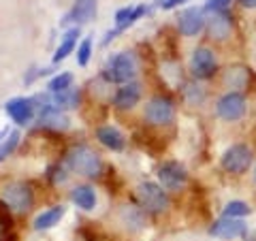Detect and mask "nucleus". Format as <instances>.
Here are the masks:
<instances>
[{
	"label": "nucleus",
	"mask_w": 256,
	"mask_h": 241,
	"mask_svg": "<svg viewBox=\"0 0 256 241\" xmlns=\"http://www.w3.org/2000/svg\"><path fill=\"white\" fill-rule=\"evenodd\" d=\"M18 143H20V132L18 130H11L9 136H6V139L0 143V162H2L6 156L13 154L15 148H18Z\"/></svg>",
	"instance_id": "nucleus-26"
},
{
	"label": "nucleus",
	"mask_w": 256,
	"mask_h": 241,
	"mask_svg": "<svg viewBox=\"0 0 256 241\" xmlns=\"http://www.w3.org/2000/svg\"><path fill=\"white\" fill-rule=\"evenodd\" d=\"M210 34H212V38H216V41H224V38L230 36V18L226 15V11L212 15Z\"/></svg>",
	"instance_id": "nucleus-21"
},
{
	"label": "nucleus",
	"mask_w": 256,
	"mask_h": 241,
	"mask_svg": "<svg viewBox=\"0 0 256 241\" xmlns=\"http://www.w3.org/2000/svg\"><path fill=\"white\" fill-rule=\"evenodd\" d=\"M173 116H175V107L169 98H164V96H154V98H150V102L146 105V111H143V118L154 126L169 124L173 120Z\"/></svg>",
	"instance_id": "nucleus-8"
},
{
	"label": "nucleus",
	"mask_w": 256,
	"mask_h": 241,
	"mask_svg": "<svg viewBox=\"0 0 256 241\" xmlns=\"http://www.w3.org/2000/svg\"><path fill=\"white\" fill-rule=\"evenodd\" d=\"M228 4H230V0H207L205 6H203V11L212 13V15H216V13H224Z\"/></svg>",
	"instance_id": "nucleus-28"
},
{
	"label": "nucleus",
	"mask_w": 256,
	"mask_h": 241,
	"mask_svg": "<svg viewBox=\"0 0 256 241\" xmlns=\"http://www.w3.org/2000/svg\"><path fill=\"white\" fill-rule=\"evenodd\" d=\"M38 122L47 128H54V130H64V128H68V118L64 116L60 109H56L52 102H47V105L41 109Z\"/></svg>",
	"instance_id": "nucleus-17"
},
{
	"label": "nucleus",
	"mask_w": 256,
	"mask_h": 241,
	"mask_svg": "<svg viewBox=\"0 0 256 241\" xmlns=\"http://www.w3.org/2000/svg\"><path fill=\"white\" fill-rule=\"evenodd\" d=\"M246 109H248V100L244 94L239 92H228L224 94L222 98L216 102V114H218L222 120L226 122H237L246 116Z\"/></svg>",
	"instance_id": "nucleus-6"
},
{
	"label": "nucleus",
	"mask_w": 256,
	"mask_h": 241,
	"mask_svg": "<svg viewBox=\"0 0 256 241\" xmlns=\"http://www.w3.org/2000/svg\"><path fill=\"white\" fill-rule=\"evenodd\" d=\"M254 180H256V171H254Z\"/></svg>",
	"instance_id": "nucleus-32"
},
{
	"label": "nucleus",
	"mask_w": 256,
	"mask_h": 241,
	"mask_svg": "<svg viewBox=\"0 0 256 241\" xmlns=\"http://www.w3.org/2000/svg\"><path fill=\"white\" fill-rule=\"evenodd\" d=\"M0 196H2V203L6 210H13V212H30L32 205H34V192L24 182H9L2 188Z\"/></svg>",
	"instance_id": "nucleus-3"
},
{
	"label": "nucleus",
	"mask_w": 256,
	"mask_h": 241,
	"mask_svg": "<svg viewBox=\"0 0 256 241\" xmlns=\"http://www.w3.org/2000/svg\"><path fill=\"white\" fill-rule=\"evenodd\" d=\"M139 98H141V84L130 82V84H124V86L118 88V92L114 96V105L118 109L126 111V109H132L137 105Z\"/></svg>",
	"instance_id": "nucleus-15"
},
{
	"label": "nucleus",
	"mask_w": 256,
	"mask_h": 241,
	"mask_svg": "<svg viewBox=\"0 0 256 241\" xmlns=\"http://www.w3.org/2000/svg\"><path fill=\"white\" fill-rule=\"evenodd\" d=\"M64 214H66V207L64 205H54V207H50V210H45V212H41L34 218V230H50V228H54L56 224H58L62 218H64Z\"/></svg>",
	"instance_id": "nucleus-18"
},
{
	"label": "nucleus",
	"mask_w": 256,
	"mask_h": 241,
	"mask_svg": "<svg viewBox=\"0 0 256 241\" xmlns=\"http://www.w3.org/2000/svg\"><path fill=\"white\" fill-rule=\"evenodd\" d=\"M68 88H73V75H70V73H60V75H56L52 82L47 84V90H50L52 94L62 92V90H68Z\"/></svg>",
	"instance_id": "nucleus-25"
},
{
	"label": "nucleus",
	"mask_w": 256,
	"mask_h": 241,
	"mask_svg": "<svg viewBox=\"0 0 256 241\" xmlns=\"http://www.w3.org/2000/svg\"><path fill=\"white\" fill-rule=\"evenodd\" d=\"M79 100H82V92H79L77 88H68V90H62V92L52 94V105L56 109H60V111L79 107Z\"/></svg>",
	"instance_id": "nucleus-20"
},
{
	"label": "nucleus",
	"mask_w": 256,
	"mask_h": 241,
	"mask_svg": "<svg viewBox=\"0 0 256 241\" xmlns=\"http://www.w3.org/2000/svg\"><path fill=\"white\" fill-rule=\"evenodd\" d=\"M77 36H79V26H73L70 30H66V34L62 36V41H60V45H58V50H56L54 58H52L56 64L62 62L68 54H73L75 45H77Z\"/></svg>",
	"instance_id": "nucleus-22"
},
{
	"label": "nucleus",
	"mask_w": 256,
	"mask_h": 241,
	"mask_svg": "<svg viewBox=\"0 0 256 241\" xmlns=\"http://www.w3.org/2000/svg\"><path fill=\"white\" fill-rule=\"evenodd\" d=\"M137 198L141 207L152 214H162L169 210V194L166 190L154 182H141L137 186Z\"/></svg>",
	"instance_id": "nucleus-4"
},
{
	"label": "nucleus",
	"mask_w": 256,
	"mask_h": 241,
	"mask_svg": "<svg viewBox=\"0 0 256 241\" xmlns=\"http://www.w3.org/2000/svg\"><path fill=\"white\" fill-rule=\"evenodd\" d=\"M224 84H226L230 90H242L248 86V70L244 68H228L226 75H224Z\"/></svg>",
	"instance_id": "nucleus-23"
},
{
	"label": "nucleus",
	"mask_w": 256,
	"mask_h": 241,
	"mask_svg": "<svg viewBox=\"0 0 256 241\" xmlns=\"http://www.w3.org/2000/svg\"><path fill=\"white\" fill-rule=\"evenodd\" d=\"M96 139H98L100 146H105L111 152H122L126 146L124 134L116 126H98L96 128Z\"/></svg>",
	"instance_id": "nucleus-16"
},
{
	"label": "nucleus",
	"mask_w": 256,
	"mask_h": 241,
	"mask_svg": "<svg viewBox=\"0 0 256 241\" xmlns=\"http://www.w3.org/2000/svg\"><path fill=\"white\" fill-rule=\"evenodd\" d=\"M156 175H158L160 186L164 190H182L188 182L186 168H184L178 160H166V162H162L158 166Z\"/></svg>",
	"instance_id": "nucleus-7"
},
{
	"label": "nucleus",
	"mask_w": 256,
	"mask_h": 241,
	"mask_svg": "<svg viewBox=\"0 0 256 241\" xmlns=\"http://www.w3.org/2000/svg\"><path fill=\"white\" fill-rule=\"evenodd\" d=\"M70 200L84 212H92L96 207V192L92 186H86V184H79L70 190Z\"/></svg>",
	"instance_id": "nucleus-19"
},
{
	"label": "nucleus",
	"mask_w": 256,
	"mask_h": 241,
	"mask_svg": "<svg viewBox=\"0 0 256 241\" xmlns=\"http://www.w3.org/2000/svg\"><path fill=\"white\" fill-rule=\"evenodd\" d=\"M134 75H137V64H134L132 56L126 52L111 56L105 64V68H102V77H105L109 84H120V86L130 84Z\"/></svg>",
	"instance_id": "nucleus-2"
},
{
	"label": "nucleus",
	"mask_w": 256,
	"mask_h": 241,
	"mask_svg": "<svg viewBox=\"0 0 256 241\" xmlns=\"http://www.w3.org/2000/svg\"><path fill=\"white\" fill-rule=\"evenodd\" d=\"M34 102H36L34 98H11L4 105V109H6V114H9V118L15 124L26 126V124L32 122V118H34V114H36Z\"/></svg>",
	"instance_id": "nucleus-12"
},
{
	"label": "nucleus",
	"mask_w": 256,
	"mask_h": 241,
	"mask_svg": "<svg viewBox=\"0 0 256 241\" xmlns=\"http://www.w3.org/2000/svg\"><path fill=\"white\" fill-rule=\"evenodd\" d=\"M246 224L239 220V218H222L216 220L210 228V235L218 237V239H237V237H244L246 235Z\"/></svg>",
	"instance_id": "nucleus-14"
},
{
	"label": "nucleus",
	"mask_w": 256,
	"mask_h": 241,
	"mask_svg": "<svg viewBox=\"0 0 256 241\" xmlns=\"http://www.w3.org/2000/svg\"><path fill=\"white\" fill-rule=\"evenodd\" d=\"M252 164V150L244 143H235L222 154V168L233 175H244Z\"/></svg>",
	"instance_id": "nucleus-5"
},
{
	"label": "nucleus",
	"mask_w": 256,
	"mask_h": 241,
	"mask_svg": "<svg viewBox=\"0 0 256 241\" xmlns=\"http://www.w3.org/2000/svg\"><path fill=\"white\" fill-rule=\"evenodd\" d=\"M205 28V15L203 9L196 6H188L178 15V30L184 36H196L198 32Z\"/></svg>",
	"instance_id": "nucleus-11"
},
{
	"label": "nucleus",
	"mask_w": 256,
	"mask_h": 241,
	"mask_svg": "<svg viewBox=\"0 0 256 241\" xmlns=\"http://www.w3.org/2000/svg\"><path fill=\"white\" fill-rule=\"evenodd\" d=\"M66 164L70 166V171H75L77 175L84 178H98L102 173V160L94 150L88 146H75L66 154Z\"/></svg>",
	"instance_id": "nucleus-1"
},
{
	"label": "nucleus",
	"mask_w": 256,
	"mask_h": 241,
	"mask_svg": "<svg viewBox=\"0 0 256 241\" xmlns=\"http://www.w3.org/2000/svg\"><path fill=\"white\" fill-rule=\"evenodd\" d=\"M154 2L160 6V9L169 11V9H175V6H180L184 2H188V0H154Z\"/></svg>",
	"instance_id": "nucleus-29"
},
{
	"label": "nucleus",
	"mask_w": 256,
	"mask_h": 241,
	"mask_svg": "<svg viewBox=\"0 0 256 241\" xmlns=\"http://www.w3.org/2000/svg\"><path fill=\"white\" fill-rule=\"evenodd\" d=\"M242 2V6H246V9H256V0H239Z\"/></svg>",
	"instance_id": "nucleus-30"
},
{
	"label": "nucleus",
	"mask_w": 256,
	"mask_h": 241,
	"mask_svg": "<svg viewBox=\"0 0 256 241\" xmlns=\"http://www.w3.org/2000/svg\"><path fill=\"white\" fill-rule=\"evenodd\" d=\"M248 214H250V205L244 203V200H230L222 212L224 218H244Z\"/></svg>",
	"instance_id": "nucleus-24"
},
{
	"label": "nucleus",
	"mask_w": 256,
	"mask_h": 241,
	"mask_svg": "<svg viewBox=\"0 0 256 241\" xmlns=\"http://www.w3.org/2000/svg\"><path fill=\"white\" fill-rule=\"evenodd\" d=\"M96 11H98V4L96 0H75V4L70 6V11L64 15L62 26L73 22L75 26H82V24H88L96 18Z\"/></svg>",
	"instance_id": "nucleus-13"
},
{
	"label": "nucleus",
	"mask_w": 256,
	"mask_h": 241,
	"mask_svg": "<svg viewBox=\"0 0 256 241\" xmlns=\"http://www.w3.org/2000/svg\"><path fill=\"white\" fill-rule=\"evenodd\" d=\"M2 136H9V128H2V130H0V139H2Z\"/></svg>",
	"instance_id": "nucleus-31"
},
{
	"label": "nucleus",
	"mask_w": 256,
	"mask_h": 241,
	"mask_svg": "<svg viewBox=\"0 0 256 241\" xmlns=\"http://www.w3.org/2000/svg\"><path fill=\"white\" fill-rule=\"evenodd\" d=\"M216 68H218V62H216V54L210 47H196L194 54L190 58V70L196 79H210Z\"/></svg>",
	"instance_id": "nucleus-9"
},
{
	"label": "nucleus",
	"mask_w": 256,
	"mask_h": 241,
	"mask_svg": "<svg viewBox=\"0 0 256 241\" xmlns=\"http://www.w3.org/2000/svg\"><path fill=\"white\" fill-rule=\"evenodd\" d=\"M90 56H92V36H86L82 45L77 47V64L79 66H86L90 62Z\"/></svg>",
	"instance_id": "nucleus-27"
},
{
	"label": "nucleus",
	"mask_w": 256,
	"mask_h": 241,
	"mask_svg": "<svg viewBox=\"0 0 256 241\" xmlns=\"http://www.w3.org/2000/svg\"><path fill=\"white\" fill-rule=\"evenodd\" d=\"M148 13V6L146 4H139V6H122V9H118L116 13V28L107 32V36H105V41H102V45H107L111 38H116L118 32H124L126 28H130L134 22H137L141 15H146Z\"/></svg>",
	"instance_id": "nucleus-10"
}]
</instances>
